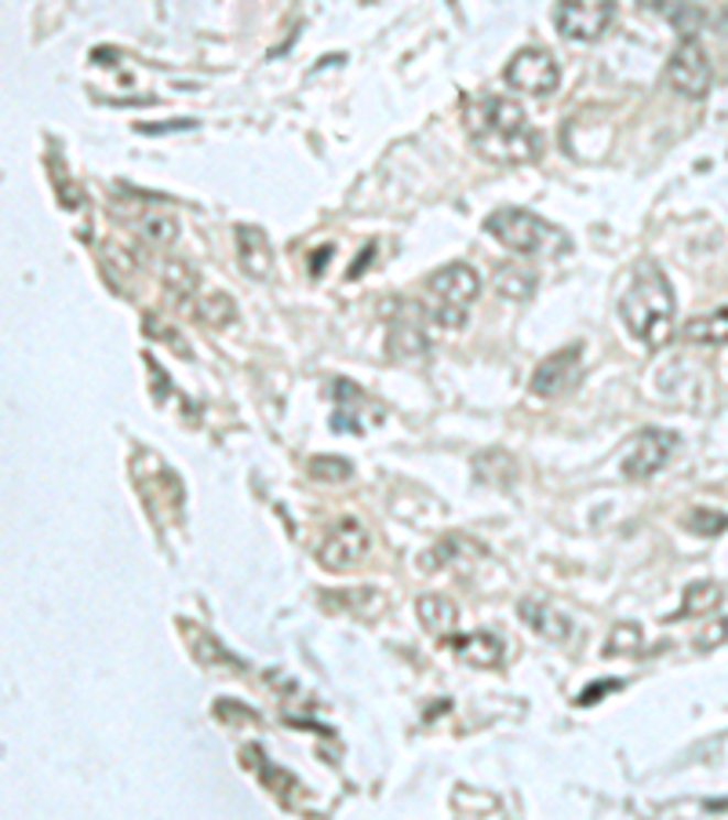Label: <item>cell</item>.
I'll return each instance as SVG.
<instances>
[{
	"mask_svg": "<svg viewBox=\"0 0 728 820\" xmlns=\"http://www.w3.org/2000/svg\"><path fill=\"white\" fill-rule=\"evenodd\" d=\"M721 598H725V591L718 587V584H710V580H699V584H692L688 591H685V605H682V613L685 616H703V613H714L721 605Z\"/></svg>",
	"mask_w": 728,
	"mask_h": 820,
	"instance_id": "cell-20",
	"label": "cell"
},
{
	"mask_svg": "<svg viewBox=\"0 0 728 820\" xmlns=\"http://www.w3.org/2000/svg\"><path fill=\"white\" fill-rule=\"evenodd\" d=\"M641 646V627L638 624H616V632L608 635L605 652L608 657H623V652H638Z\"/></svg>",
	"mask_w": 728,
	"mask_h": 820,
	"instance_id": "cell-24",
	"label": "cell"
},
{
	"mask_svg": "<svg viewBox=\"0 0 728 820\" xmlns=\"http://www.w3.org/2000/svg\"><path fill=\"white\" fill-rule=\"evenodd\" d=\"M477 295H481V278H477V270L467 263H448L430 273L426 311L437 325L459 328L463 321H467L470 306L477 303Z\"/></svg>",
	"mask_w": 728,
	"mask_h": 820,
	"instance_id": "cell-4",
	"label": "cell"
},
{
	"mask_svg": "<svg viewBox=\"0 0 728 820\" xmlns=\"http://www.w3.org/2000/svg\"><path fill=\"white\" fill-rule=\"evenodd\" d=\"M666 85L677 95H688V99H703L714 85V66L707 58V47L692 37L677 44L671 63H666Z\"/></svg>",
	"mask_w": 728,
	"mask_h": 820,
	"instance_id": "cell-6",
	"label": "cell"
},
{
	"mask_svg": "<svg viewBox=\"0 0 728 820\" xmlns=\"http://www.w3.org/2000/svg\"><path fill=\"white\" fill-rule=\"evenodd\" d=\"M579 365H583V347H561L551 358L535 365L529 390L540 398H557L561 390H568L579 379Z\"/></svg>",
	"mask_w": 728,
	"mask_h": 820,
	"instance_id": "cell-11",
	"label": "cell"
},
{
	"mask_svg": "<svg viewBox=\"0 0 728 820\" xmlns=\"http://www.w3.org/2000/svg\"><path fill=\"white\" fill-rule=\"evenodd\" d=\"M194 311H197V317L205 321V325H230V321L237 317V306H233V300L226 292H205L200 300L194 303Z\"/></svg>",
	"mask_w": 728,
	"mask_h": 820,
	"instance_id": "cell-19",
	"label": "cell"
},
{
	"mask_svg": "<svg viewBox=\"0 0 728 820\" xmlns=\"http://www.w3.org/2000/svg\"><path fill=\"white\" fill-rule=\"evenodd\" d=\"M521 621L529 624L535 635H543L546 641H568V638H572V621H568V613H561L557 605H551V602L524 598V602H521Z\"/></svg>",
	"mask_w": 728,
	"mask_h": 820,
	"instance_id": "cell-13",
	"label": "cell"
},
{
	"mask_svg": "<svg viewBox=\"0 0 728 820\" xmlns=\"http://www.w3.org/2000/svg\"><path fill=\"white\" fill-rule=\"evenodd\" d=\"M688 529L699 532V537H718V532L728 529V518L725 515H714V510H696V515L688 518Z\"/></svg>",
	"mask_w": 728,
	"mask_h": 820,
	"instance_id": "cell-25",
	"label": "cell"
},
{
	"mask_svg": "<svg viewBox=\"0 0 728 820\" xmlns=\"http://www.w3.org/2000/svg\"><path fill=\"white\" fill-rule=\"evenodd\" d=\"M332 256V248H320V252L314 256V273H320V270H325V259Z\"/></svg>",
	"mask_w": 728,
	"mask_h": 820,
	"instance_id": "cell-28",
	"label": "cell"
},
{
	"mask_svg": "<svg viewBox=\"0 0 728 820\" xmlns=\"http://www.w3.org/2000/svg\"><path fill=\"white\" fill-rule=\"evenodd\" d=\"M616 19V0H557L554 26L565 41L590 44L601 41Z\"/></svg>",
	"mask_w": 728,
	"mask_h": 820,
	"instance_id": "cell-5",
	"label": "cell"
},
{
	"mask_svg": "<svg viewBox=\"0 0 728 820\" xmlns=\"http://www.w3.org/2000/svg\"><path fill=\"white\" fill-rule=\"evenodd\" d=\"M485 230L518 256H557L568 248L561 230H554L546 219L524 208H496L492 216L485 219Z\"/></svg>",
	"mask_w": 728,
	"mask_h": 820,
	"instance_id": "cell-3",
	"label": "cell"
},
{
	"mask_svg": "<svg viewBox=\"0 0 728 820\" xmlns=\"http://www.w3.org/2000/svg\"><path fill=\"white\" fill-rule=\"evenodd\" d=\"M619 317H623L630 336L652 350L674 339V292L666 273L655 263H641L634 270L623 300H619Z\"/></svg>",
	"mask_w": 728,
	"mask_h": 820,
	"instance_id": "cell-2",
	"label": "cell"
},
{
	"mask_svg": "<svg viewBox=\"0 0 728 820\" xmlns=\"http://www.w3.org/2000/svg\"><path fill=\"white\" fill-rule=\"evenodd\" d=\"M309 474H314L317 482H350L354 467H350V460H343V456H314L309 460Z\"/></svg>",
	"mask_w": 728,
	"mask_h": 820,
	"instance_id": "cell-22",
	"label": "cell"
},
{
	"mask_svg": "<svg viewBox=\"0 0 728 820\" xmlns=\"http://www.w3.org/2000/svg\"><path fill=\"white\" fill-rule=\"evenodd\" d=\"M616 686H619V682H605V686H590V689H587V693H583V697H579V704H594V697H605V693H608V689H616Z\"/></svg>",
	"mask_w": 728,
	"mask_h": 820,
	"instance_id": "cell-26",
	"label": "cell"
},
{
	"mask_svg": "<svg viewBox=\"0 0 728 820\" xmlns=\"http://www.w3.org/2000/svg\"><path fill=\"white\" fill-rule=\"evenodd\" d=\"M135 230L146 237L150 245H157V248H164V245H172L175 237H178V223L172 219V216H164V212H150V216H142L139 223H135Z\"/></svg>",
	"mask_w": 728,
	"mask_h": 820,
	"instance_id": "cell-21",
	"label": "cell"
},
{
	"mask_svg": "<svg viewBox=\"0 0 728 820\" xmlns=\"http://www.w3.org/2000/svg\"><path fill=\"white\" fill-rule=\"evenodd\" d=\"M445 646L456 652L459 660L477 663V668H496V663L503 660V652H507L503 641H499L496 635H488V632H481V635H448Z\"/></svg>",
	"mask_w": 728,
	"mask_h": 820,
	"instance_id": "cell-15",
	"label": "cell"
},
{
	"mask_svg": "<svg viewBox=\"0 0 728 820\" xmlns=\"http://www.w3.org/2000/svg\"><path fill=\"white\" fill-rule=\"evenodd\" d=\"M532 278H529V273H521L518 267H503V270H499L496 273V289L499 292H503L507 295V300H510V295H514V300H529V295H532Z\"/></svg>",
	"mask_w": 728,
	"mask_h": 820,
	"instance_id": "cell-23",
	"label": "cell"
},
{
	"mask_svg": "<svg viewBox=\"0 0 728 820\" xmlns=\"http://www.w3.org/2000/svg\"><path fill=\"white\" fill-rule=\"evenodd\" d=\"M503 80L514 91H524V95H554L561 69L543 47H521V52L507 63Z\"/></svg>",
	"mask_w": 728,
	"mask_h": 820,
	"instance_id": "cell-8",
	"label": "cell"
},
{
	"mask_svg": "<svg viewBox=\"0 0 728 820\" xmlns=\"http://www.w3.org/2000/svg\"><path fill=\"white\" fill-rule=\"evenodd\" d=\"M415 613H420V624H423L434 638L456 635L459 609H456V602H448V598H445V594H423V598L415 602Z\"/></svg>",
	"mask_w": 728,
	"mask_h": 820,
	"instance_id": "cell-16",
	"label": "cell"
},
{
	"mask_svg": "<svg viewBox=\"0 0 728 820\" xmlns=\"http://www.w3.org/2000/svg\"><path fill=\"white\" fill-rule=\"evenodd\" d=\"M463 117H467V132L474 139V147L499 164H521L543 153L540 132L529 125V117H524V110L514 99L481 95V99L467 102Z\"/></svg>",
	"mask_w": 728,
	"mask_h": 820,
	"instance_id": "cell-1",
	"label": "cell"
},
{
	"mask_svg": "<svg viewBox=\"0 0 728 820\" xmlns=\"http://www.w3.org/2000/svg\"><path fill=\"white\" fill-rule=\"evenodd\" d=\"M685 339L696 343V347H725L728 343V306L692 317L685 325Z\"/></svg>",
	"mask_w": 728,
	"mask_h": 820,
	"instance_id": "cell-17",
	"label": "cell"
},
{
	"mask_svg": "<svg viewBox=\"0 0 728 820\" xmlns=\"http://www.w3.org/2000/svg\"><path fill=\"white\" fill-rule=\"evenodd\" d=\"M368 529L357 518H343L328 529V537L317 547V562L332 569V573H346V569H357L368 554Z\"/></svg>",
	"mask_w": 728,
	"mask_h": 820,
	"instance_id": "cell-7",
	"label": "cell"
},
{
	"mask_svg": "<svg viewBox=\"0 0 728 820\" xmlns=\"http://www.w3.org/2000/svg\"><path fill=\"white\" fill-rule=\"evenodd\" d=\"M332 395H336V412H332V427H336V431L365 434L387 420V409L368 398L361 387H354L350 379H336V384H332Z\"/></svg>",
	"mask_w": 728,
	"mask_h": 820,
	"instance_id": "cell-9",
	"label": "cell"
},
{
	"mask_svg": "<svg viewBox=\"0 0 728 820\" xmlns=\"http://www.w3.org/2000/svg\"><path fill=\"white\" fill-rule=\"evenodd\" d=\"M426 332H423V321L415 314V306H409V317H398L390 325V358H401V362H415V358H426Z\"/></svg>",
	"mask_w": 728,
	"mask_h": 820,
	"instance_id": "cell-14",
	"label": "cell"
},
{
	"mask_svg": "<svg viewBox=\"0 0 728 820\" xmlns=\"http://www.w3.org/2000/svg\"><path fill=\"white\" fill-rule=\"evenodd\" d=\"M674 449H677L674 431H641L623 453V474L627 478H652L655 471L666 467Z\"/></svg>",
	"mask_w": 728,
	"mask_h": 820,
	"instance_id": "cell-10",
	"label": "cell"
},
{
	"mask_svg": "<svg viewBox=\"0 0 728 820\" xmlns=\"http://www.w3.org/2000/svg\"><path fill=\"white\" fill-rule=\"evenodd\" d=\"M233 237H237V256H241V270L248 278L267 281L273 273V245L267 230L241 223V227H233Z\"/></svg>",
	"mask_w": 728,
	"mask_h": 820,
	"instance_id": "cell-12",
	"label": "cell"
},
{
	"mask_svg": "<svg viewBox=\"0 0 728 820\" xmlns=\"http://www.w3.org/2000/svg\"><path fill=\"white\" fill-rule=\"evenodd\" d=\"M372 252H376V248H368V252L357 256V267L350 270V278H357V273H361V267H368V259H372Z\"/></svg>",
	"mask_w": 728,
	"mask_h": 820,
	"instance_id": "cell-27",
	"label": "cell"
},
{
	"mask_svg": "<svg viewBox=\"0 0 728 820\" xmlns=\"http://www.w3.org/2000/svg\"><path fill=\"white\" fill-rule=\"evenodd\" d=\"M161 281H164V289H169L172 295H178L183 303H197L200 295H197V270L189 267V263H183V259H169V263L161 267Z\"/></svg>",
	"mask_w": 728,
	"mask_h": 820,
	"instance_id": "cell-18",
	"label": "cell"
}]
</instances>
